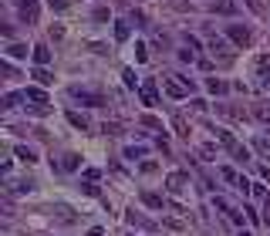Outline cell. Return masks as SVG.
<instances>
[{
    "instance_id": "6da1fadb",
    "label": "cell",
    "mask_w": 270,
    "mask_h": 236,
    "mask_svg": "<svg viewBox=\"0 0 270 236\" xmlns=\"http://www.w3.org/2000/svg\"><path fill=\"white\" fill-rule=\"evenodd\" d=\"M68 95H71L75 101H81V105H88V108H101V105H105V95H101V91H95V88L71 85V88H68Z\"/></svg>"
},
{
    "instance_id": "7a4b0ae2",
    "label": "cell",
    "mask_w": 270,
    "mask_h": 236,
    "mask_svg": "<svg viewBox=\"0 0 270 236\" xmlns=\"http://www.w3.org/2000/svg\"><path fill=\"white\" fill-rule=\"evenodd\" d=\"M189 189V172H169L166 176V192L169 196H182Z\"/></svg>"
},
{
    "instance_id": "3957f363",
    "label": "cell",
    "mask_w": 270,
    "mask_h": 236,
    "mask_svg": "<svg viewBox=\"0 0 270 236\" xmlns=\"http://www.w3.org/2000/svg\"><path fill=\"white\" fill-rule=\"evenodd\" d=\"M226 37H230V41H233L236 47H247L250 41H253L250 27H243V24H226Z\"/></svg>"
},
{
    "instance_id": "277c9868",
    "label": "cell",
    "mask_w": 270,
    "mask_h": 236,
    "mask_svg": "<svg viewBox=\"0 0 270 236\" xmlns=\"http://www.w3.org/2000/svg\"><path fill=\"white\" fill-rule=\"evenodd\" d=\"M210 54L213 57H220V64H230V61H233V51H230V44H226L223 37H210Z\"/></svg>"
},
{
    "instance_id": "5b68a950",
    "label": "cell",
    "mask_w": 270,
    "mask_h": 236,
    "mask_svg": "<svg viewBox=\"0 0 270 236\" xmlns=\"http://www.w3.org/2000/svg\"><path fill=\"white\" fill-rule=\"evenodd\" d=\"M139 95H142V105H159V88H156V78H146V81H142Z\"/></svg>"
},
{
    "instance_id": "8992f818",
    "label": "cell",
    "mask_w": 270,
    "mask_h": 236,
    "mask_svg": "<svg viewBox=\"0 0 270 236\" xmlns=\"http://www.w3.org/2000/svg\"><path fill=\"white\" fill-rule=\"evenodd\" d=\"M213 206H216V209H223V213H226V219H230V223H236V226L243 223V213H240V209H233V206H230V202H226L223 196H216V199H213Z\"/></svg>"
},
{
    "instance_id": "52a82bcc",
    "label": "cell",
    "mask_w": 270,
    "mask_h": 236,
    "mask_svg": "<svg viewBox=\"0 0 270 236\" xmlns=\"http://www.w3.org/2000/svg\"><path fill=\"white\" fill-rule=\"evenodd\" d=\"M162 88H166V95L169 98H189V91H186V85H179V81L169 74L166 81H162Z\"/></svg>"
},
{
    "instance_id": "ba28073f",
    "label": "cell",
    "mask_w": 270,
    "mask_h": 236,
    "mask_svg": "<svg viewBox=\"0 0 270 236\" xmlns=\"http://www.w3.org/2000/svg\"><path fill=\"white\" fill-rule=\"evenodd\" d=\"M21 4V17L27 24H37V0H17Z\"/></svg>"
},
{
    "instance_id": "9c48e42d",
    "label": "cell",
    "mask_w": 270,
    "mask_h": 236,
    "mask_svg": "<svg viewBox=\"0 0 270 236\" xmlns=\"http://www.w3.org/2000/svg\"><path fill=\"white\" fill-rule=\"evenodd\" d=\"M21 101H27V98H24V91H7L4 101H0V108H4V112H11V108H17Z\"/></svg>"
},
{
    "instance_id": "30bf717a",
    "label": "cell",
    "mask_w": 270,
    "mask_h": 236,
    "mask_svg": "<svg viewBox=\"0 0 270 236\" xmlns=\"http://www.w3.org/2000/svg\"><path fill=\"white\" fill-rule=\"evenodd\" d=\"M27 54H34V47L17 44V41H11V44H7V57H14V61H21V57H27Z\"/></svg>"
},
{
    "instance_id": "8fae6325",
    "label": "cell",
    "mask_w": 270,
    "mask_h": 236,
    "mask_svg": "<svg viewBox=\"0 0 270 236\" xmlns=\"http://www.w3.org/2000/svg\"><path fill=\"white\" fill-rule=\"evenodd\" d=\"M31 57H34V64H37V67H47V64H51V51H47V44H37Z\"/></svg>"
},
{
    "instance_id": "7c38bea8",
    "label": "cell",
    "mask_w": 270,
    "mask_h": 236,
    "mask_svg": "<svg viewBox=\"0 0 270 236\" xmlns=\"http://www.w3.org/2000/svg\"><path fill=\"white\" fill-rule=\"evenodd\" d=\"M125 223H128V226H142V229H152V226H156L152 219H146V216L135 213V209H132V213H125Z\"/></svg>"
},
{
    "instance_id": "4fadbf2b",
    "label": "cell",
    "mask_w": 270,
    "mask_h": 236,
    "mask_svg": "<svg viewBox=\"0 0 270 236\" xmlns=\"http://www.w3.org/2000/svg\"><path fill=\"white\" fill-rule=\"evenodd\" d=\"M61 169H64V172H78L81 169V155L78 152H68V155L61 159Z\"/></svg>"
},
{
    "instance_id": "5bb4252c",
    "label": "cell",
    "mask_w": 270,
    "mask_h": 236,
    "mask_svg": "<svg viewBox=\"0 0 270 236\" xmlns=\"http://www.w3.org/2000/svg\"><path fill=\"white\" fill-rule=\"evenodd\" d=\"M14 155L21 159V162H27V166H34V162H37V152H34V148H27V145H14Z\"/></svg>"
},
{
    "instance_id": "9a60e30c",
    "label": "cell",
    "mask_w": 270,
    "mask_h": 236,
    "mask_svg": "<svg viewBox=\"0 0 270 236\" xmlns=\"http://www.w3.org/2000/svg\"><path fill=\"white\" fill-rule=\"evenodd\" d=\"M142 202H146L149 209H162V206H166V199H162L159 192H142Z\"/></svg>"
},
{
    "instance_id": "2e32d148",
    "label": "cell",
    "mask_w": 270,
    "mask_h": 236,
    "mask_svg": "<svg viewBox=\"0 0 270 236\" xmlns=\"http://www.w3.org/2000/svg\"><path fill=\"white\" fill-rule=\"evenodd\" d=\"M24 98L31 101V105H47V95L41 88H27V91H24Z\"/></svg>"
},
{
    "instance_id": "e0dca14e",
    "label": "cell",
    "mask_w": 270,
    "mask_h": 236,
    "mask_svg": "<svg viewBox=\"0 0 270 236\" xmlns=\"http://www.w3.org/2000/svg\"><path fill=\"white\" fill-rule=\"evenodd\" d=\"M68 122L75 125V128H81V132H88V118H85L81 112H68Z\"/></svg>"
},
{
    "instance_id": "ac0fdd59",
    "label": "cell",
    "mask_w": 270,
    "mask_h": 236,
    "mask_svg": "<svg viewBox=\"0 0 270 236\" xmlns=\"http://www.w3.org/2000/svg\"><path fill=\"white\" fill-rule=\"evenodd\" d=\"M128 34H132L128 21H115V41H128Z\"/></svg>"
},
{
    "instance_id": "d6986e66",
    "label": "cell",
    "mask_w": 270,
    "mask_h": 236,
    "mask_svg": "<svg viewBox=\"0 0 270 236\" xmlns=\"http://www.w3.org/2000/svg\"><path fill=\"white\" fill-rule=\"evenodd\" d=\"M253 148H257L260 155L270 159V138H267V135H257V138H253Z\"/></svg>"
},
{
    "instance_id": "ffe728a7",
    "label": "cell",
    "mask_w": 270,
    "mask_h": 236,
    "mask_svg": "<svg viewBox=\"0 0 270 236\" xmlns=\"http://www.w3.org/2000/svg\"><path fill=\"white\" fill-rule=\"evenodd\" d=\"M206 88L213 91V95H226V91H230V85H226V81H220V78H210V81H206Z\"/></svg>"
},
{
    "instance_id": "44dd1931",
    "label": "cell",
    "mask_w": 270,
    "mask_h": 236,
    "mask_svg": "<svg viewBox=\"0 0 270 236\" xmlns=\"http://www.w3.org/2000/svg\"><path fill=\"white\" fill-rule=\"evenodd\" d=\"M172 125H176V135H182V138H189V125H186V118H182V115H176V118H172Z\"/></svg>"
},
{
    "instance_id": "7402d4cb",
    "label": "cell",
    "mask_w": 270,
    "mask_h": 236,
    "mask_svg": "<svg viewBox=\"0 0 270 236\" xmlns=\"http://www.w3.org/2000/svg\"><path fill=\"white\" fill-rule=\"evenodd\" d=\"M139 122L146 125V128H156V132H166V128H162V122H159L156 115H142V118H139Z\"/></svg>"
},
{
    "instance_id": "603a6c76",
    "label": "cell",
    "mask_w": 270,
    "mask_h": 236,
    "mask_svg": "<svg viewBox=\"0 0 270 236\" xmlns=\"http://www.w3.org/2000/svg\"><path fill=\"white\" fill-rule=\"evenodd\" d=\"M34 78H37V85H51V71H47V67H34Z\"/></svg>"
},
{
    "instance_id": "cb8c5ba5",
    "label": "cell",
    "mask_w": 270,
    "mask_h": 236,
    "mask_svg": "<svg viewBox=\"0 0 270 236\" xmlns=\"http://www.w3.org/2000/svg\"><path fill=\"white\" fill-rule=\"evenodd\" d=\"M122 78H125V88H142V85H139V78H135V71H132V67H125V71H122Z\"/></svg>"
},
{
    "instance_id": "d4e9b609",
    "label": "cell",
    "mask_w": 270,
    "mask_h": 236,
    "mask_svg": "<svg viewBox=\"0 0 270 236\" xmlns=\"http://www.w3.org/2000/svg\"><path fill=\"white\" fill-rule=\"evenodd\" d=\"M142 155H146V145H128L125 148V159H132V162L135 159H142Z\"/></svg>"
},
{
    "instance_id": "484cf974",
    "label": "cell",
    "mask_w": 270,
    "mask_h": 236,
    "mask_svg": "<svg viewBox=\"0 0 270 236\" xmlns=\"http://www.w3.org/2000/svg\"><path fill=\"white\" fill-rule=\"evenodd\" d=\"M257 71L267 78V71H270V54H260V57H257Z\"/></svg>"
},
{
    "instance_id": "4316f807",
    "label": "cell",
    "mask_w": 270,
    "mask_h": 236,
    "mask_svg": "<svg viewBox=\"0 0 270 236\" xmlns=\"http://www.w3.org/2000/svg\"><path fill=\"white\" fill-rule=\"evenodd\" d=\"M135 61H139V64H146L149 61V47L146 44H135Z\"/></svg>"
},
{
    "instance_id": "83f0119b",
    "label": "cell",
    "mask_w": 270,
    "mask_h": 236,
    "mask_svg": "<svg viewBox=\"0 0 270 236\" xmlns=\"http://www.w3.org/2000/svg\"><path fill=\"white\" fill-rule=\"evenodd\" d=\"M179 61H196V47H182V51H179Z\"/></svg>"
},
{
    "instance_id": "f1b7e54d",
    "label": "cell",
    "mask_w": 270,
    "mask_h": 236,
    "mask_svg": "<svg viewBox=\"0 0 270 236\" xmlns=\"http://www.w3.org/2000/svg\"><path fill=\"white\" fill-rule=\"evenodd\" d=\"M220 176H223V179H226V182H233V186H236V179H240V176H236L233 169H226V166H223V169H220Z\"/></svg>"
},
{
    "instance_id": "f546056e",
    "label": "cell",
    "mask_w": 270,
    "mask_h": 236,
    "mask_svg": "<svg viewBox=\"0 0 270 236\" xmlns=\"http://www.w3.org/2000/svg\"><path fill=\"white\" fill-rule=\"evenodd\" d=\"M199 155H202V159H213V155H216V145H213V142H206V145L199 148Z\"/></svg>"
},
{
    "instance_id": "4dcf8cb0",
    "label": "cell",
    "mask_w": 270,
    "mask_h": 236,
    "mask_svg": "<svg viewBox=\"0 0 270 236\" xmlns=\"http://www.w3.org/2000/svg\"><path fill=\"white\" fill-rule=\"evenodd\" d=\"M71 7V0H51V11H68Z\"/></svg>"
},
{
    "instance_id": "1f68e13d",
    "label": "cell",
    "mask_w": 270,
    "mask_h": 236,
    "mask_svg": "<svg viewBox=\"0 0 270 236\" xmlns=\"http://www.w3.org/2000/svg\"><path fill=\"white\" fill-rule=\"evenodd\" d=\"M0 71H4L7 78H17V71H14V64H11V61H4V64H0Z\"/></svg>"
},
{
    "instance_id": "d6a6232c",
    "label": "cell",
    "mask_w": 270,
    "mask_h": 236,
    "mask_svg": "<svg viewBox=\"0 0 270 236\" xmlns=\"http://www.w3.org/2000/svg\"><path fill=\"white\" fill-rule=\"evenodd\" d=\"M98 179V169H85V182H95Z\"/></svg>"
},
{
    "instance_id": "836d02e7",
    "label": "cell",
    "mask_w": 270,
    "mask_h": 236,
    "mask_svg": "<svg viewBox=\"0 0 270 236\" xmlns=\"http://www.w3.org/2000/svg\"><path fill=\"white\" fill-rule=\"evenodd\" d=\"M81 189L88 192V196H98V186H95V182H85V186H81Z\"/></svg>"
},
{
    "instance_id": "e575fe53",
    "label": "cell",
    "mask_w": 270,
    "mask_h": 236,
    "mask_svg": "<svg viewBox=\"0 0 270 236\" xmlns=\"http://www.w3.org/2000/svg\"><path fill=\"white\" fill-rule=\"evenodd\" d=\"M260 179H263V182H270V166H260Z\"/></svg>"
},
{
    "instance_id": "d590c367",
    "label": "cell",
    "mask_w": 270,
    "mask_h": 236,
    "mask_svg": "<svg viewBox=\"0 0 270 236\" xmlns=\"http://www.w3.org/2000/svg\"><path fill=\"white\" fill-rule=\"evenodd\" d=\"M88 236H105V229H101V226H91V229H88Z\"/></svg>"
},
{
    "instance_id": "8d00e7d4",
    "label": "cell",
    "mask_w": 270,
    "mask_h": 236,
    "mask_svg": "<svg viewBox=\"0 0 270 236\" xmlns=\"http://www.w3.org/2000/svg\"><path fill=\"white\" fill-rule=\"evenodd\" d=\"M257 115L263 118V122H270V108H257Z\"/></svg>"
},
{
    "instance_id": "74e56055",
    "label": "cell",
    "mask_w": 270,
    "mask_h": 236,
    "mask_svg": "<svg viewBox=\"0 0 270 236\" xmlns=\"http://www.w3.org/2000/svg\"><path fill=\"white\" fill-rule=\"evenodd\" d=\"M263 213H270V192H267V199H263Z\"/></svg>"
},
{
    "instance_id": "f35d334b",
    "label": "cell",
    "mask_w": 270,
    "mask_h": 236,
    "mask_svg": "<svg viewBox=\"0 0 270 236\" xmlns=\"http://www.w3.org/2000/svg\"><path fill=\"white\" fill-rule=\"evenodd\" d=\"M236 236H253V233H247V229H240V233H236Z\"/></svg>"
},
{
    "instance_id": "ab89813d",
    "label": "cell",
    "mask_w": 270,
    "mask_h": 236,
    "mask_svg": "<svg viewBox=\"0 0 270 236\" xmlns=\"http://www.w3.org/2000/svg\"><path fill=\"white\" fill-rule=\"evenodd\" d=\"M146 236H152V233H146Z\"/></svg>"
}]
</instances>
